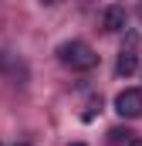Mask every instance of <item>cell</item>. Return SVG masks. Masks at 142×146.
Returning a JSON list of instances; mask_svg holds the SVG:
<instances>
[{
	"instance_id": "ba28073f",
	"label": "cell",
	"mask_w": 142,
	"mask_h": 146,
	"mask_svg": "<svg viewBox=\"0 0 142 146\" xmlns=\"http://www.w3.org/2000/svg\"><path fill=\"white\" fill-rule=\"evenodd\" d=\"M68 146H85V143H68Z\"/></svg>"
},
{
	"instance_id": "52a82bcc",
	"label": "cell",
	"mask_w": 142,
	"mask_h": 146,
	"mask_svg": "<svg viewBox=\"0 0 142 146\" xmlns=\"http://www.w3.org/2000/svg\"><path fill=\"white\" fill-rule=\"evenodd\" d=\"M139 21H142V3H139Z\"/></svg>"
},
{
	"instance_id": "7a4b0ae2",
	"label": "cell",
	"mask_w": 142,
	"mask_h": 146,
	"mask_svg": "<svg viewBox=\"0 0 142 146\" xmlns=\"http://www.w3.org/2000/svg\"><path fill=\"white\" fill-rule=\"evenodd\" d=\"M115 112H118L122 119L142 115V92L139 88H122V92L115 95Z\"/></svg>"
},
{
	"instance_id": "5b68a950",
	"label": "cell",
	"mask_w": 142,
	"mask_h": 146,
	"mask_svg": "<svg viewBox=\"0 0 142 146\" xmlns=\"http://www.w3.org/2000/svg\"><path fill=\"white\" fill-rule=\"evenodd\" d=\"M108 136H112V143H129V139H132L135 133H129V129H112Z\"/></svg>"
},
{
	"instance_id": "277c9868",
	"label": "cell",
	"mask_w": 142,
	"mask_h": 146,
	"mask_svg": "<svg viewBox=\"0 0 142 146\" xmlns=\"http://www.w3.org/2000/svg\"><path fill=\"white\" fill-rule=\"evenodd\" d=\"M135 72H139V54H135L132 48H122V54H118V61H115V75H118V78H132Z\"/></svg>"
},
{
	"instance_id": "6da1fadb",
	"label": "cell",
	"mask_w": 142,
	"mask_h": 146,
	"mask_svg": "<svg viewBox=\"0 0 142 146\" xmlns=\"http://www.w3.org/2000/svg\"><path fill=\"white\" fill-rule=\"evenodd\" d=\"M58 58H61L68 68H74V72H91V68L98 65V54H95L85 41H68V44H61V48H58Z\"/></svg>"
},
{
	"instance_id": "9c48e42d",
	"label": "cell",
	"mask_w": 142,
	"mask_h": 146,
	"mask_svg": "<svg viewBox=\"0 0 142 146\" xmlns=\"http://www.w3.org/2000/svg\"><path fill=\"white\" fill-rule=\"evenodd\" d=\"M41 3H54V0H41Z\"/></svg>"
},
{
	"instance_id": "8992f818",
	"label": "cell",
	"mask_w": 142,
	"mask_h": 146,
	"mask_svg": "<svg viewBox=\"0 0 142 146\" xmlns=\"http://www.w3.org/2000/svg\"><path fill=\"white\" fill-rule=\"evenodd\" d=\"M129 146H142V139H139V136H132V139H129Z\"/></svg>"
},
{
	"instance_id": "3957f363",
	"label": "cell",
	"mask_w": 142,
	"mask_h": 146,
	"mask_svg": "<svg viewBox=\"0 0 142 146\" xmlns=\"http://www.w3.org/2000/svg\"><path fill=\"white\" fill-rule=\"evenodd\" d=\"M125 21H129V14H125L122 3H112V7H105V14H102V27H105L108 34L125 31Z\"/></svg>"
}]
</instances>
